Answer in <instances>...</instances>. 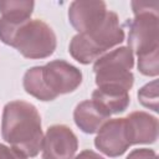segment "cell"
Segmentation results:
<instances>
[{"label":"cell","instance_id":"6da1fadb","mask_svg":"<svg viewBox=\"0 0 159 159\" xmlns=\"http://www.w3.org/2000/svg\"><path fill=\"white\" fill-rule=\"evenodd\" d=\"M1 137L11 148L26 157H36L41 150L43 139L37 108L25 101L6 103L2 111Z\"/></svg>","mask_w":159,"mask_h":159},{"label":"cell","instance_id":"7a4b0ae2","mask_svg":"<svg viewBox=\"0 0 159 159\" xmlns=\"http://www.w3.org/2000/svg\"><path fill=\"white\" fill-rule=\"evenodd\" d=\"M124 31L119 25L118 15L113 11H107L104 20L93 29L75 35L70 42L68 51L71 56L80 63L88 65L109 48L122 43Z\"/></svg>","mask_w":159,"mask_h":159},{"label":"cell","instance_id":"3957f363","mask_svg":"<svg viewBox=\"0 0 159 159\" xmlns=\"http://www.w3.org/2000/svg\"><path fill=\"white\" fill-rule=\"evenodd\" d=\"M133 66L134 55L127 46L102 55L93 65L97 87L117 86L129 92L134 83V76L130 71Z\"/></svg>","mask_w":159,"mask_h":159},{"label":"cell","instance_id":"277c9868","mask_svg":"<svg viewBox=\"0 0 159 159\" xmlns=\"http://www.w3.org/2000/svg\"><path fill=\"white\" fill-rule=\"evenodd\" d=\"M56 45L53 30L39 19H30L20 25L10 43L26 58H46L55 52Z\"/></svg>","mask_w":159,"mask_h":159},{"label":"cell","instance_id":"5b68a950","mask_svg":"<svg viewBox=\"0 0 159 159\" xmlns=\"http://www.w3.org/2000/svg\"><path fill=\"white\" fill-rule=\"evenodd\" d=\"M134 19L129 26L128 48L137 56L159 50V24L157 4L132 2Z\"/></svg>","mask_w":159,"mask_h":159},{"label":"cell","instance_id":"8992f818","mask_svg":"<svg viewBox=\"0 0 159 159\" xmlns=\"http://www.w3.org/2000/svg\"><path fill=\"white\" fill-rule=\"evenodd\" d=\"M40 76L50 101L60 94L73 92L82 82V72L63 60L50 61L40 66Z\"/></svg>","mask_w":159,"mask_h":159},{"label":"cell","instance_id":"52a82bcc","mask_svg":"<svg viewBox=\"0 0 159 159\" xmlns=\"http://www.w3.org/2000/svg\"><path fill=\"white\" fill-rule=\"evenodd\" d=\"M78 140L76 134L63 124L47 128L42 139V159H72L77 152Z\"/></svg>","mask_w":159,"mask_h":159},{"label":"cell","instance_id":"ba28073f","mask_svg":"<svg viewBox=\"0 0 159 159\" xmlns=\"http://www.w3.org/2000/svg\"><path fill=\"white\" fill-rule=\"evenodd\" d=\"M97 133L94 139L96 148L111 158L122 155L132 145L125 118L108 119Z\"/></svg>","mask_w":159,"mask_h":159},{"label":"cell","instance_id":"9c48e42d","mask_svg":"<svg viewBox=\"0 0 159 159\" xmlns=\"http://www.w3.org/2000/svg\"><path fill=\"white\" fill-rule=\"evenodd\" d=\"M35 2L29 0H7L0 1V40L9 45L17 27L29 21Z\"/></svg>","mask_w":159,"mask_h":159},{"label":"cell","instance_id":"30bf717a","mask_svg":"<svg viewBox=\"0 0 159 159\" xmlns=\"http://www.w3.org/2000/svg\"><path fill=\"white\" fill-rule=\"evenodd\" d=\"M107 11L103 1H73L68 9V20L78 32H83L99 25Z\"/></svg>","mask_w":159,"mask_h":159},{"label":"cell","instance_id":"8fae6325","mask_svg":"<svg viewBox=\"0 0 159 159\" xmlns=\"http://www.w3.org/2000/svg\"><path fill=\"white\" fill-rule=\"evenodd\" d=\"M109 117V111L94 99H87L78 103L73 112L76 125L87 134L97 133Z\"/></svg>","mask_w":159,"mask_h":159},{"label":"cell","instance_id":"7c38bea8","mask_svg":"<svg viewBox=\"0 0 159 159\" xmlns=\"http://www.w3.org/2000/svg\"><path fill=\"white\" fill-rule=\"evenodd\" d=\"M130 144H150L158 138V119L147 112L137 111L125 117Z\"/></svg>","mask_w":159,"mask_h":159},{"label":"cell","instance_id":"4fadbf2b","mask_svg":"<svg viewBox=\"0 0 159 159\" xmlns=\"http://www.w3.org/2000/svg\"><path fill=\"white\" fill-rule=\"evenodd\" d=\"M92 99L101 103L109 111L111 114L124 112L130 103L128 91L117 86L97 87V89H94L92 93Z\"/></svg>","mask_w":159,"mask_h":159},{"label":"cell","instance_id":"5bb4252c","mask_svg":"<svg viewBox=\"0 0 159 159\" xmlns=\"http://www.w3.org/2000/svg\"><path fill=\"white\" fill-rule=\"evenodd\" d=\"M138 99L142 106L158 112V81L153 80L152 82L147 83L138 91Z\"/></svg>","mask_w":159,"mask_h":159},{"label":"cell","instance_id":"9a60e30c","mask_svg":"<svg viewBox=\"0 0 159 159\" xmlns=\"http://www.w3.org/2000/svg\"><path fill=\"white\" fill-rule=\"evenodd\" d=\"M159 50H154L138 56V70L145 76H158L159 73Z\"/></svg>","mask_w":159,"mask_h":159},{"label":"cell","instance_id":"2e32d148","mask_svg":"<svg viewBox=\"0 0 159 159\" xmlns=\"http://www.w3.org/2000/svg\"><path fill=\"white\" fill-rule=\"evenodd\" d=\"M125 159H158V158H157V153L153 149L139 148L132 150Z\"/></svg>","mask_w":159,"mask_h":159},{"label":"cell","instance_id":"e0dca14e","mask_svg":"<svg viewBox=\"0 0 159 159\" xmlns=\"http://www.w3.org/2000/svg\"><path fill=\"white\" fill-rule=\"evenodd\" d=\"M0 159H27V157L14 148L0 144Z\"/></svg>","mask_w":159,"mask_h":159},{"label":"cell","instance_id":"ac0fdd59","mask_svg":"<svg viewBox=\"0 0 159 159\" xmlns=\"http://www.w3.org/2000/svg\"><path fill=\"white\" fill-rule=\"evenodd\" d=\"M75 159H106V158H103L102 155H99L98 153H96L93 150L86 149V150H82L78 155H76Z\"/></svg>","mask_w":159,"mask_h":159}]
</instances>
